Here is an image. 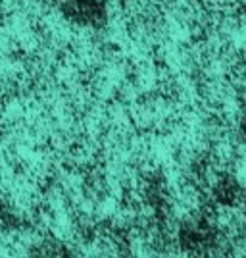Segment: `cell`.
Masks as SVG:
<instances>
[{
    "label": "cell",
    "instance_id": "obj_1",
    "mask_svg": "<svg viewBox=\"0 0 246 258\" xmlns=\"http://www.w3.org/2000/svg\"><path fill=\"white\" fill-rule=\"evenodd\" d=\"M110 0H54L56 10L67 23L81 29H104L110 20Z\"/></svg>",
    "mask_w": 246,
    "mask_h": 258
},
{
    "label": "cell",
    "instance_id": "obj_2",
    "mask_svg": "<svg viewBox=\"0 0 246 258\" xmlns=\"http://www.w3.org/2000/svg\"><path fill=\"white\" fill-rule=\"evenodd\" d=\"M119 4H131V2H137V0H118Z\"/></svg>",
    "mask_w": 246,
    "mask_h": 258
}]
</instances>
